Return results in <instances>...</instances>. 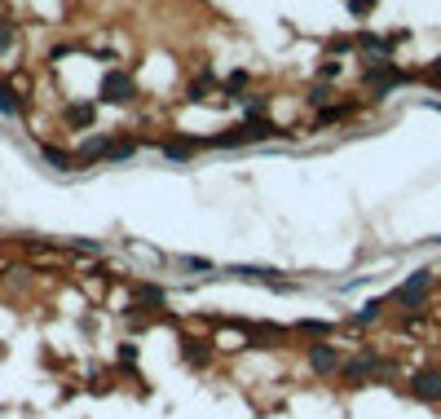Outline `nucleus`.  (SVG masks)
Here are the masks:
<instances>
[{"instance_id": "2eb2a0df", "label": "nucleus", "mask_w": 441, "mask_h": 419, "mask_svg": "<svg viewBox=\"0 0 441 419\" xmlns=\"http://www.w3.org/2000/svg\"><path fill=\"white\" fill-rule=\"evenodd\" d=\"M371 318H379V301H371V305L362 309V314H357V322H371Z\"/></svg>"}, {"instance_id": "f8f14e48", "label": "nucleus", "mask_w": 441, "mask_h": 419, "mask_svg": "<svg viewBox=\"0 0 441 419\" xmlns=\"http://www.w3.org/2000/svg\"><path fill=\"white\" fill-rule=\"evenodd\" d=\"M66 119H71L75 128H89V124H93V106H71Z\"/></svg>"}, {"instance_id": "f03ea898", "label": "nucleus", "mask_w": 441, "mask_h": 419, "mask_svg": "<svg viewBox=\"0 0 441 419\" xmlns=\"http://www.w3.org/2000/svg\"><path fill=\"white\" fill-rule=\"evenodd\" d=\"M384 371V362H379L375 353H357L353 362H344V384H366L371 375H379Z\"/></svg>"}, {"instance_id": "ddd939ff", "label": "nucleus", "mask_w": 441, "mask_h": 419, "mask_svg": "<svg viewBox=\"0 0 441 419\" xmlns=\"http://www.w3.org/2000/svg\"><path fill=\"white\" fill-rule=\"evenodd\" d=\"M349 115V106H327L323 115H318V124H336V119H344Z\"/></svg>"}, {"instance_id": "f257e3e1", "label": "nucleus", "mask_w": 441, "mask_h": 419, "mask_svg": "<svg viewBox=\"0 0 441 419\" xmlns=\"http://www.w3.org/2000/svg\"><path fill=\"white\" fill-rule=\"evenodd\" d=\"M269 133H273L269 119H247V124H238L221 137H208V146H243V141H256V137H269Z\"/></svg>"}, {"instance_id": "39448f33", "label": "nucleus", "mask_w": 441, "mask_h": 419, "mask_svg": "<svg viewBox=\"0 0 441 419\" xmlns=\"http://www.w3.org/2000/svg\"><path fill=\"white\" fill-rule=\"evenodd\" d=\"M309 366H314V375H336L340 353L331 344H309Z\"/></svg>"}, {"instance_id": "9d476101", "label": "nucleus", "mask_w": 441, "mask_h": 419, "mask_svg": "<svg viewBox=\"0 0 441 419\" xmlns=\"http://www.w3.org/2000/svg\"><path fill=\"white\" fill-rule=\"evenodd\" d=\"M14 44H18V27H14V22H0V57L14 49Z\"/></svg>"}, {"instance_id": "1a4fd4ad", "label": "nucleus", "mask_w": 441, "mask_h": 419, "mask_svg": "<svg viewBox=\"0 0 441 419\" xmlns=\"http://www.w3.org/2000/svg\"><path fill=\"white\" fill-rule=\"evenodd\" d=\"M212 84H217V80H212L208 71H204V75H199L195 84H190V98H199V102H212V98H208V93H212Z\"/></svg>"}, {"instance_id": "7ed1b4c3", "label": "nucleus", "mask_w": 441, "mask_h": 419, "mask_svg": "<svg viewBox=\"0 0 441 419\" xmlns=\"http://www.w3.org/2000/svg\"><path fill=\"white\" fill-rule=\"evenodd\" d=\"M102 98L106 102H133V80L124 75V71H106V80H102Z\"/></svg>"}, {"instance_id": "20e7f679", "label": "nucleus", "mask_w": 441, "mask_h": 419, "mask_svg": "<svg viewBox=\"0 0 441 419\" xmlns=\"http://www.w3.org/2000/svg\"><path fill=\"white\" fill-rule=\"evenodd\" d=\"M411 393L420 402H441V371H420L411 380Z\"/></svg>"}, {"instance_id": "4468645a", "label": "nucleus", "mask_w": 441, "mask_h": 419, "mask_svg": "<svg viewBox=\"0 0 441 419\" xmlns=\"http://www.w3.org/2000/svg\"><path fill=\"white\" fill-rule=\"evenodd\" d=\"M190 150H195V146H186V141H168V146H163V154H172V159H186Z\"/></svg>"}, {"instance_id": "9b49d317", "label": "nucleus", "mask_w": 441, "mask_h": 419, "mask_svg": "<svg viewBox=\"0 0 441 419\" xmlns=\"http://www.w3.org/2000/svg\"><path fill=\"white\" fill-rule=\"evenodd\" d=\"M186 357L204 366V362H208V340H186Z\"/></svg>"}, {"instance_id": "0eeeda50", "label": "nucleus", "mask_w": 441, "mask_h": 419, "mask_svg": "<svg viewBox=\"0 0 441 419\" xmlns=\"http://www.w3.org/2000/svg\"><path fill=\"white\" fill-rule=\"evenodd\" d=\"M22 102L14 98V84H0V115H18Z\"/></svg>"}, {"instance_id": "dca6fc26", "label": "nucleus", "mask_w": 441, "mask_h": 419, "mask_svg": "<svg viewBox=\"0 0 441 419\" xmlns=\"http://www.w3.org/2000/svg\"><path fill=\"white\" fill-rule=\"evenodd\" d=\"M433 80H441V57H437V66H433Z\"/></svg>"}, {"instance_id": "423d86ee", "label": "nucleus", "mask_w": 441, "mask_h": 419, "mask_svg": "<svg viewBox=\"0 0 441 419\" xmlns=\"http://www.w3.org/2000/svg\"><path fill=\"white\" fill-rule=\"evenodd\" d=\"M424 287H428V274H415V278L397 292V301L402 305H420V296H424Z\"/></svg>"}, {"instance_id": "6e6552de", "label": "nucleus", "mask_w": 441, "mask_h": 419, "mask_svg": "<svg viewBox=\"0 0 441 419\" xmlns=\"http://www.w3.org/2000/svg\"><path fill=\"white\" fill-rule=\"evenodd\" d=\"M44 159H49L53 168H62V172H66V168H75L80 159H71V154L66 150H57V146H44Z\"/></svg>"}]
</instances>
